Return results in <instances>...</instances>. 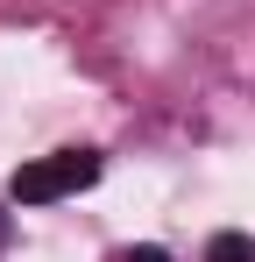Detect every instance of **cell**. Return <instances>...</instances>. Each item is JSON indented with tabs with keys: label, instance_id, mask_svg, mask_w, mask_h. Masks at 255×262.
Returning <instances> with one entry per match:
<instances>
[{
	"label": "cell",
	"instance_id": "obj_1",
	"mask_svg": "<svg viewBox=\"0 0 255 262\" xmlns=\"http://www.w3.org/2000/svg\"><path fill=\"white\" fill-rule=\"evenodd\" d=\"M99 177V149H57V156H36L14 170V206H50V199H71Z\"/></svg>",
	"mask_w": 255,
	"mask_h": 262
},
{
	"label": "cell",
	"instance_id": "obj_2",
	"mask_svg": "<svg viewBox=\"0 0 255 262\" xmlns=\"http://www.w3.org/2000/svg\"><path fill=\"white\" fill-rule=\"evenodd\" d=\"M206 262H255V241H248V234H213Z\"/></svg>",
	"mask_w": 255,
	"mask_h": 262
},
{
	"label": "cell",
	"instance_id": "obj_3",
	"mask_svg": "<svg viewBox=\"0 0 255 262\" xmlns=\"http://www.w3.org/2000/svg\"><path fill=\"white\" fill-rule=\"evenodd\" d=\"M114 262H170V255H163V248H121Z\"/></svg>",
	"mask_w": 255,
	"mask_h": 262
},
{
	"label": "cell",
	"instance_id": "obj_4",
	"mask_svg": "<svg viewBox=\"0 0 255 262\" xmlns=\"http://www.w3.org/2000/svg\"><path fill=\"white\" fill-rule=\"evenodd\" d=\"M7 234H14V227H7V213H0V248H7Z\"/></svg>",
	"mask_w": 255,
	"mask_h": 262
}]
</instances>
